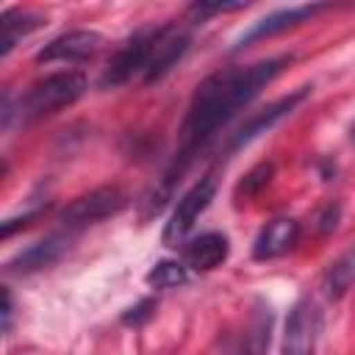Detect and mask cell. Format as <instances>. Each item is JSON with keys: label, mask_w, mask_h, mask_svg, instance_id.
Segmentation results:
<instances>
[{"label": "cell", "mask_w": 355, "mask_h": 355, "mask_svg": "<svg viewBox=\"0 0 355 355\" xmlns=\"http://www.w3.org/2000/svg\"><path fill=\"white\" fill-rule=\"evenodd\" d=\"M72 236H75V233H69V230L50 233L47 239H42V241L31 244L28 250H22L19 255H14V258L6 263V269H8V272H22V275H25V272H36V269H42V266L55 263V261L69 250Z\"/></svg>", "instance_id": "8fae6325"}, {"label": "cell", "mask_w": 355, "mask_h": 355, "mask_svg": "<svg viewBox=\"0 0 355 355\" xmlns=\"http://www.w3.org/2000/svg\"><path fill=\"white\" fill-rule=\"evenodd\" d=\"M150 36H153V28L150 31H139L133 33L125 47L116 50V55L111 58V64L105 67L103 78H100V86L108 89V86H122L128 83L130 78L136 75H144V67H147V53H150Z\"/></svg>", "instance_id": "52a82bcc"}, {"label": "cell", "mask_w": 355, "mask_h": 355, "mask_svg": "<svg viewBox=\"0 0 355 355\" xmlns=\"http://www.w3.org/2000/svg\"><path fill=\"white\" fill-rule=\"evenodd\" d=\"M103 47V36L97 31H67L61 36H55L50 44H44V50H39L36 61L39 64H53V61H83L89 55H94Z\"/></svg>", "instance_id": "30bf717a"}, {"label": "cell", "mask_w": 355, "mask_h": 355, "mask_svg": "<svg viewBox=\"0 0 355 355\" xmlns=\"http://www.w3.org/2000/svg\"><path fill=\"white\" fill-rule=\"evenodd\" d=\"M153 308H155V302L153 300H141L136 308H130V313H125L122 319H125V324H139V322H144L150 313H153Z\"/></svg>", "instance_id": "d6986e66"}, {"label": "cell", "mask_w": 355, "mask_h": 355, "mask_svg": "<svg viewBox=\"0 0 355 355\" xmlns=\"http://www.w3.org/2000/svg\"><path fill=\"white\" fill-rule=\"evenodd\" d=\"M291 61V55H277V58H266L250 67H227L219 69L214 75H208L191 94L186 119L180 125V139H178V150L175 158L164 175V183L158 189V205L155 211L164 205V197L172 194L175 183L183 178V172L191 166V161L205 150V144L252 100L258 97V92L272 83L283 67Z\"/></svg>", "instance_id": "6da1fadb"}, {"label": "cell", "mask_w": 355, "mask_h": 355, "mask_svg": "<svg viewBox=\"0 0 355 355\" xmlns=\"http://www.w3.org/2000/svg\"><path fill=\"white\" fill-rule=\"evenodd\" d=\"M214 194H216L214 178H202V180H197V183L178 200V205H175V211H172V216H169V222H166V227H164V236H161L166 247H178V244L186 239V233L194 227V222L200 219V214L211 205Z\"/></svg>", "instance_id": "5b68a950"}, {"label": "cell", "mask_w": 355, "mask_h": 355, "mask_svg": "<svg viewBox=\"0 0 355 355\" xmlns=\"http://www.w3.org/2000/svg\"><path fill=\"white\" fill-rule=\"evenodd\" d=\"M324 8H327L324 3H311V6H291V8H280V11H275V14H266L263 19L252 22V25L236 39L233 50H241V47H247V44H252V42H258V39H269V36H275V33H283V31H288V28H297V25H302L305 19H311L313 14H319V11H324Z\"/></svg>", "instance_id": "9c48e42d"}, {"label": "cell", "mask_w": 355, "mask_h": 355, "mask_svg": "<svg viewBox=\"0 0 355 355\" xmlns=\"http://www.w3.org/2000/svg\"><path fill=\"white\" fill-rule=\"evenodd\" d=\"M86 92V78L80 72L64 69V72H50L39 80H33L25 94L19 97V119L33 122L42 116H50L67 105H72L80 94Z\"/></svg>", "instance_id": "7a4b0ae2"}, {"label": "cell", "mask_w": 355, "mask_h": 355, "mask_svg": "<svg viewBox=\"0 0 355 355\" xmlns=\"http://www.w3.org/2000/svg\"><path fill=\"white\" fill-rule=\"evenodd\" d=\"M191 39L186 31H180L178 25H161V28H153V36H150V53H147V67H144V80L153 83V80H161L189 50Z\"/></svg>", "instance_id": "8992f818"}, {"label": "cell", "mask_w": 355, "mask_h": 355, "mask_svg": "<svg viewBox=\"0 0 355 355\" xmlns=\"http://www.w3.org/2000/svg\"><path fill=\"white\" fill-rule=\"evenodd\" d=\"M355 286V244L341 252L322 275V291L330 300H341Z\"/></svg>", "instance_id": "9a60e30c"}, {"label": "cell", "mask_w": 355, "mask_h": 355, "mask_svg": "<svg viewBox=\"0 0 355 355\" xmlns=\"http://www.w3.org/2000/svg\"><path fill=\"white\" fill-rule=\"evenodd\" d=\"M125 194L116 189V186H103V189H94L83 197H78L75 202H69L61 214V222H64V230L69 233H78L89 225H97L114 214H119L125 208Z\"/></svg>", "instance_id": "3957f363"}, {"label": "cell", "mask_w": 355, "mask_h": 355, "mask_svg": "<svg viewBox=\"0 0 355 355\" xmlns=\"http://www.w3.org/2000/svg\"><path fill=\"white\" fill-rule=\"evenodd\" d=\"M186 280H189V266L180 261H158L147 272V283L155 288H175V286H183Z\"/></svg>", "instance_id": "2e32d148"}, {"label": "cell", "mask_w": 355, "mask_h": 355, "mask_svg": "<svg viewBox=\"0 0 355 355\" xmlns=\"http://www.w3.org/2000/svg\"><path fill=\"white\" fill-rule=\"evenodd\" d=\"M39 211H42V208L25 211V214H22V225H25V222H31V219H36V216H39ZM17 222H19V219H6V222H3V236H11V233H14V227H17Z\"/></svg>", "instance_id": "ffe728a7"}, {"label": "cell", "mask_w": 355, "mask_h": 355, "mask_svg": "<svg viewBox=\"0 0 355 355\" xmlns=\"http://www.w3.org/2000/svg\"><path fill=\"white\" fill-rule=\"evenodd\" d=\"M272 172H275V166L272 164H258L241 183H239V189H236V194H244V197H250V194H255L258 189H263L266 183H269V178H272Z\"/></svg>", "instance_id": "e0dca14e"}, {"label": "cell", "mask_w": 355, "mask_h": 355, "mask_svg": "<svg viewBox=\"0 0 355 355\" xmlns=\"http://www.w3.org/2000/svg\"><path fill=\"white\" fill-rule=\"evenodd\" d=\"M241 8H247V3H205V0H200V3H191L189 14L205 19L208 14H225V11H241Z\"/></svg>", "instance_id": "ac0fdd59"}, {"label": "cell", "mask_w": 355, "mask_h": 355, "mask_svg": "<svg viewBox=\"0 0 355 355\" xmlns=\"http://www.w3.org/2000/svg\"><path fill=\"white\" fill-rule=\"evenodd\" d=\"M11 313H14V305H11V291L3 288V330L8 333L11 330Z\"/></svg>", "instance_id": "44dd1931"}, {"label": "cell", "mask_w": 355, "mask_h": 355, "mask_svg": "<svg viewBox=\"0 0 355 355\" xmlns=\"http://www.w3.org/2000/svg\"><path fill=\"white\" fill-rule=\"evenodd\" d=\"M42 25H44V17H39L33 11H22V8L3 11V17H0V31H3V36H0V53L8 55L22 36H28L31 31H36Z\"/></svg>", "instance_id": "5bb4252c"}, {"label": "cell", "mask_w": 355, "mask_h": 355, "mask_svg": "<svg viewBox=\"0 0 355 355\" xmlns=\"http://www.w3.org/2000/svg\"><path fill=\"white\" fill-rule=\"evenodd\" d=\"M300 236V225L294 219H272L255 239L252 244V258L255 261H269V258H277L283 252H288L294 247Z\"/></svg>", "instance_id": "4fadbf2b"}, {"label": "cell", "mask_w": 355, "mask_h": 355, "mask_svg": "<svg viewBox=\"0 0 355 355\" xmlns=\"http://www.w3.org/2000/svg\"><path fill=\"white\" fill-rule=\"evenodd\" d=\"M319 333H322V313H319L316 302L297 300L283 324L280 355H313Z\"/></svg>", "instance_id": "277c9868"}, {"label": "cell", "mask_w": 355, "mask_h": 355, "mask_svg": "<svg viewBox=\"0 0 355 355\" xmlns=\"http://www.w3.org/2000/svg\"><path fill=\"white\" fill-rule=\"evenodd\" d=\"M308 86H302V89H297V92H291L288 97H280L277 103H272V105H266L261 114H255L250 122H244L233 136H230V144H227V153H236V150H241V147H247L252 139H258L261 133H266L269 128H275L283 116H288L305 97H308Z\"/></svg>", "instance_id": "ba28073f"}, {"label": "cell", "mask_w": 355, "mask_h": 355, "mask_svg": "<svg viewBox=\"0 0 355 355\" xmlns=\"http://www.w3.org/2000/svg\"><path fill=\"white\" fill-rule=\"evenodd\" d=\"M227 252H230V244L225 233H202L183 247V261L194 272H211L227 258Z\"/></svg>", "instance_id": "7c38bea8"}]
</instances>
